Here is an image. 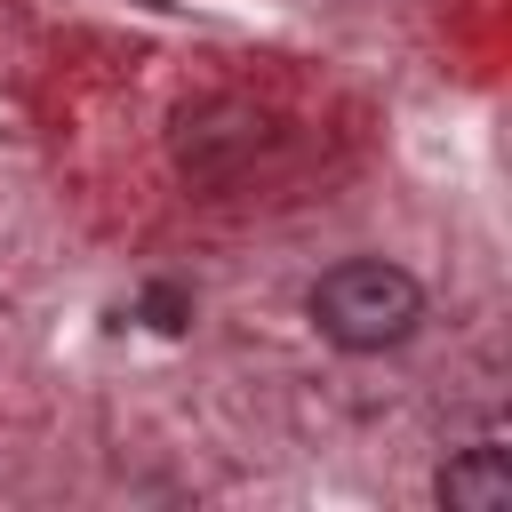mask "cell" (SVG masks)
I'll return each mask as SVG.
<instances>
[{"mask_svg":"<svg viewBox=\"0 0 512 512\" xmlns=\"http://www.w3.org/2000/svg\"><path fill=\"white\" fill-rule=\"evenodd\" d=\"M272 144V120L240 96H216V104H192L176 120V168L192 184H232L240 168H256V152Z\"/></svg>","mask_w":512,"mask_h":512,"instance_id":"2","label":"cell"},{"mask_svg":"<svg viewBox=\"0 0 512 512\" xmlns=\"http://www.w3.org/2000/svg\"><path fill=\"white\" fill-rule=\"evenodd\" d=\"M440 504L448 512H504L512 504V456L504 448H464L440 464Z\"/></svg>","mask_w":512,"mask_h":512,"instance_id":"3","label":"cell"},{"mask_svg":"<svg viewBox=\"0 0 512 512\" xmlns=\"http://www.w3.org/2000/svg\"><path fill=\"white\" fill-rule=\"evenodd\" d=\"M144 320H152L160 336H176V328L192 320V296H184V288H168V280H152V288H144Z\"/></svg>","mask_w":512,"mask_h":512,"instance_id":"4","label":"cell"},{"mask_svg":"<svg viewBox=\"0 0 512 512\" xmlns=\"http://www.w3.org/2000/svg\"><path fill=\"white\" fill-rule=\"evenodd\" d=\"M424 320V288L408 264H384V256H344L312 280V328L336 344V352H392L408 344Z\"/></svg>","mask_w":512,"mask_h":512,"instance_id":"1","label":"cell"}]
</instances>
